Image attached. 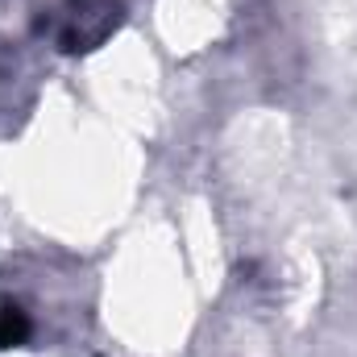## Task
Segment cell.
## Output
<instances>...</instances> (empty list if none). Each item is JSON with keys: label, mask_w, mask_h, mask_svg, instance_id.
<instances>
[{"label": "cell", "mask_w": 357, "mask_h": 357, "mask_svg": "<svg viewBox=\"0 0 357 357\" xmlns=\"http://www.w3.org/2000/svg\"><path fill=\"white\" fill-rule=\"evenodd\" d=\"M25 337H29V316L17 303H0V354L25 345Z\"/></svg>", "instance_id": "obj_2"}, {"label": "cell", "mask_w": 357, "mask_h": 357, "mask_svg": "<svg viewBox=\"0 0 357 357\" xmlns=\"http://www.w3.org/2000/svg\"><path fill=\"white\" fill-rule=\"evenodd\" d=\"M121 25V4L116 0H71L59 8V21L50 25V38L67 54L96 50L112 29Z\"/></svg>", "instance_id": "obj_1"}]
</instances>
